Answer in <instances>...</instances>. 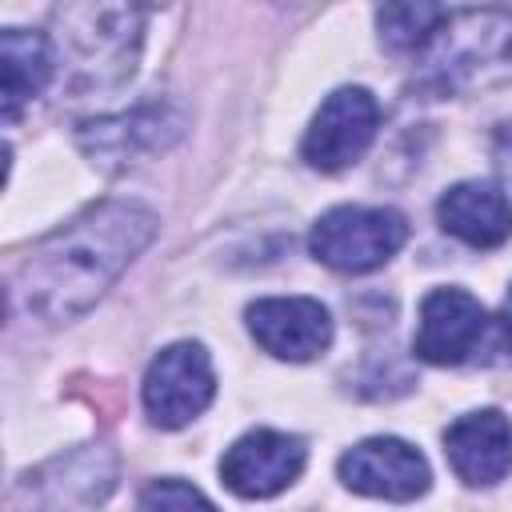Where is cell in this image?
I'll use <instances>...</instances> for the list:
<instances>
[{
  "label": "cell",
  "instance_id": "3957f363",
  "mask_svg": "<svg viewBox=\"0 0 512 512\" xmlns=\"http://www.w3.org/2000/svg\"><path fill=\"white\" fill-rule=\"evenodd\" d=\"M64 28V48L72 52V68L84 88H112L124 76H132L136 52H140V8L124 4H80L56 12Z\"/></svg>",
  "mask_w": 512,
  "mask_h": 512
},
{
  "label": "cell",
  "instance_id": "7c38bea8",
  "mask_svg": "<svg viewBox=\"0 0 512 512\" xmlns=\"http://www.w3.org/2000/svg\"><path fill=\"white\" fill-rule=\"evenodd\" d=\"M180 132H184V116L172 104L152 100V104H140L124 116H104V120L80 124L76 140L96 164H124L128 156L168 148Z\"/></svg>",
  "mask_w": 512,
  "mask_h": 512
},
{
  "label": "cell",
  "instance_id": "ba28073f",
  "mask_svg": "<svg viewBox=\"0 0 512 512\" xmlns=\"http://www.w3.org/2000/svg\"><path fill=\"white\" fill-rule=\"evenodd\" d=\"M304 468V440L272 428H256L240 436L224 460H220V480L244 500H268L284 492Z\"/></svg>",
  "mask_w": 512,
  "mask_h": 512
},
{
  "label": "cell",
  "instance_id": "2e32d148",
  "mask_svg": "<svg viewBox=\"0 0 512 512\" xmlns=\"http://www.w3.org/2000/svg\"><path fill=\"white\" fill-rule=\"evenodd\" d=\"M444 12L448 8H440V4H384L376 12L384 48H392V52H424V44L440 28Z\"/></svg>",
  "mask_w": 512,
  "mask_h": 512
},
{
  "label": "cell",
  "instance_id": "4fadbf2b",
  "mask_svg": "<svg viewBox=\"0 0 512 512\" xmlns=\"http://www.w3.org/2000/svg\"><path fill=\"white\" fill-rule=\"evenodd\" d=\"M444 456L464 484H496L512 472V424L496 408L468 412L448 424Z\"/></svg>",
  "mask_w": 512,
  "mask_h": 512
},
{
  "label": "cell",
  "instance_id": "277c9868",
  "mask_svg": "<svg viewBox=\"0 0 512 512\" xmlns=\"http://www.w3.org/2000/svg\"><path fill=\"white\" fill-rule=\"evenodd\" d=\"M116 484V456L104 444H84L32 468L8 492L4 512H96Z\"/></svg>",
  "mask_w": 512,
  "mask_h": 512
},
{
  "label": "cell",
  "instance_id": "ac0fdd59",
  "mask_svg": "<svg viewBox=\"0 0 512 512\" xmlns=\"http://www.w3.org/2000/svg\"><path fill=\"white\" fill-rule=\"evenodd\" d=\"M500 324H504V332L512 336V288H508V296H504V308H500Z\"/></svg>",
  "mask_w": 512,
  "mask_h": 512
},
{
  "label": "cell",
  "instance_id": "7a4b0ae2",
  "mask_svg": "<svg viewBox=\"0 0 512 512\" xmlns=\"http://www.w3.org/2000/svg\"><path fill=\"white\" fill-rule=\"evenodd\" d=\"M424 68L436 88H460L512 72V12L508 8H460L444 12L440 28L424 44Z\"/></svg>",
  "mask_w": 512,
  "mask_h": 512
},
{
  "label": "cell",
  "instance_id": "5bb4252c",
  "mask_svg": "<svg viewBox=\"0 0 512 512\" xmlns=\"http://www.w3.org/2000/svg\"><path fill=\"white\" fill-rule=\"evenodd\" d=\"M436 220L472 248H496L512 236V200L492 180H464L440 196Z\"/></svg>",
  "mask_w": 512,
  "mask_h": 512
},
{
  "label": "cell",
  "instance_id": "8fae6325",
  "mask_svg": "<svg viewBox=\"0 0 512 512\" xmlns=\"http://www.w3.org/2000/svg\"><path fill=\"white\" fill-rule=\"evenodd\" d=\"M248 332L276 360L300 364L328 348L332 320H328V308L312 296H268L248 304Z\"/></svg>",
  "mask_w": 512,
  "mask_h": 512
},
{
  "label": "cell",
  "instance_id": "8992f818",
  "mask_svg": "<svg viewBox=\"0 0 512 512\" xmlns=\"http://www.w3.org/2000/svg\"><path fill=\"white\" fill-rule=\"evenodd\" d=\"M212 392V360L192 340L168 344L144 372V408L160 428H184L188 420H196L212 404Z\"/></svg>",
  "mask_w": 512,
  "mask_h": 512
},
{
  "label": "cell",
  "instance_id": "52a82bcc",
  "mask_svg": "<svg viewBox=\"0 0 512 512\" xmlns=\"http://www.w3.org/2000/svg\"><path fill=\"white\" fill-rule=\"evenodd\" d=\"M380 124V104L368 88H336L304 132V160L320 172H340L364 156Z\"/></svg>",
  "mask_w": 512,
  "mask_h": 512
},
{
  "label": "cell",
  "instance_id": "e0dca14e",
  "mask_svg": "<svg viewBox=\"0 0 512 512\" xmlns=\"http://www.w3.org/2000/svg\"><path fill=\"white\" fill-rule=\"evenodd\" d=\"M140 512H216V504L184 480H152L140 496Z\"/></svg>",
  "mask_w": 512,
  "mask_h": 512
},
{
  "label": "cell",
  "instance_id": "6da1fadb",
  "mask_svg": "<svg viewBox=\"0 0 512 512\" xmlns=\"http://www.w3.org/2000/svg\"><path fill=\"white\" fill-rule=\"evenodd\" d=\"M156 212L136 200H104L40 240L12 276V304L44 324L88 312L136 252L156 236Z\"/></svg>",
  "mask_w": 512,
  "mask_h": 512
},
{
  "label": "cell",
  "instance_id": "9a60e30c",
  "mask_svg": "<svg viewBox=\"0 0 512 512\" xmlns=\"http://www.w3.org/2000/svg\"><path fill=\"white\" fill-rule=\"evenodd\" d=\"M52 48L44 32L4 28L0 32V72H4V120L12 124L28 100L44 92L52 80Z\"/></svg>",
  "mask_w": 512,
  "mask_h": 512
},
{
  "label": "cell",
  "instance_id": "5b68a950",
  "mask_svg": "<svg viewBox=\"0 0 512 512\" xmlns=\"http://www.w3.org/2000/svg\"><path fill=\"white\" fill-rule=\"evenodd\" d=\"M408 240V220L396 208L340 204L312 228V256L336 272H372L392 260Z\"/></svg>",
  "mask_w": 512,
  "mask_h": 512
},
{
  "label": "cell",
  "instance_id": "30bf717a",
  "mask_svg": "<svg viewBox=\"0 0 512 512\" xmlns=\"http://www.w3.org/2000/svg\"><path fill=\"white\" fill-rule=\"evenodd\" d=\"M488 332L484 304L464 288H432L420 304L416 324V356L428 364H464Z\"/></svg>",
  "mask_w": 512,
  "mask_h": 512
},
{
  "label": "cell",
  "instance_id": "9c48e42d",
  "mask_svg": "<svg viewBox=\"0 0 512 512\" xmlns=\"http://www.w3.org/2000/svg\"><path fill=\"white\" fill-rule=\"evenodd\" d=\"M336 468H340L344 488L360 496H376V500H416L420 492H428V480H432L428 460L396 436L360 440L356 448L340 456Z\"/></svg>",
  "mask_w": 512,
  "mask_h": 512
}]
</instances>
